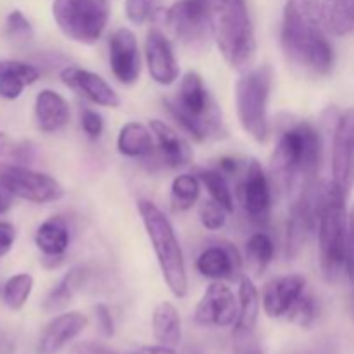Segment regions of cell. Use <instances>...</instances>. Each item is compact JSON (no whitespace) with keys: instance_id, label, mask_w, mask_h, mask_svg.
Returning <instances> with one entry per match:
<instances>
[{"instance_id":"13","label":"cell","mask_w":354,"mask_h":354,"mask_svg":"<svg viewBox=\"0 0 354 354\" xmlns=\"http://www.w3.org/2000/svg\"><path fill=\"white\" fill-rule=\"evenodd\" d=\"M332 182L349 196L354 187V109L337 120L332 140Z\"/></svg>"},{"instance_id":"36","label":"cell","mask_w":354,"mask_h":354,"mask_svg":"<svg viewBox=\"0 0 354 354\" xmlns=\"http://www.w3.org/2000/svg\"><path fill=\"white\" fill-rule=\"evenodd\" d=\"M227 213L228 211L225 209L221 204H218L216 201H203V204H201L199 207L201 223H203V227L207 228V230L216 232L220 230V228H223L225 223H227Z\"/></svg>"},{"instance_id":"2","label":"cell","mask_w":354,"mask_h":354,"mask_svg":"<svg viewBox=\"0 0 354 354\" xmlns=\"http://www.w3.org/2000/svg\"><path fill=\"white\" fill-rule=\"evenodd\" d=\"M322 137L308 121H297L282 131L270 159V173L275 185L290 190L294 183L315 182L322 162Z\"/></svg>"},{"instance_id":"44","label":"cell","mask_w":354,"mask_h":354,"mask_svg":"<svg viewBox=\"0 0 354 354\" xmlns=\"http://www.w3.org/2000/svg\"><path fill=\"white\" fill-rule=\"evenodd\" d=\"M216 169L223 173L225 176L237 175V173L241 171V162H239L235 158H221L220 161H218Z\"/></svg>"},{"instance_id":"17","label":"cell","mask_w":354,"mask_h":354,"mask_svg":"<svg viewBox=\"0 0 354 354\" xmlns=\"http://www.w3.org/2000/svg\"><path fill=\"white\" fill-rule=\"evenodd\" d=\"M145 59H147L149 75L159 85H171L178 78V61H176L175 50L162 31L158 28L149 30L145 38Z\"/></svg>"},{"instance_id":"29","label":"cell","mask_w":354,"mask_h":354,"mask_svg":"<svg viewBox=\"0 0 354 354\" xmlns=\"http://www.w3.org/2000/svg\"><path fill=\"white\" fill-rule=\"evenodd\" d=\"M40 78V69L28 62L14 61L12 69L0 78V97L7 100H16L21 97L28 85Z\"/></svg>"},{"instance_id":"8","label":"cell","mask_w":354,"mask_h":354,"mask_svg":"<svg viewBox=\"0 0 354 354\" xmlns=\"http://www.w3.org/2000/svg\"><path fill=\"white\" fill-rule=\"evenodd\" d=\"M52 16L69 40L92 45L99 41L109 21L107 0H54Z\"/></svg>"},{"instance_id":"25","label":"cell","mask_w":354,"mask_h":354,"mask_svg":"<svg viewBox=\"0 0 354 354\" xmlns=\"http://www.w3.org/2000/svg\"><path fill=\"white\" fill-rule=\"evenodd\" d=\"M152 330L159 344L168 346V348L178 346L182 339V320H180L178 310L171 303L165 301L158 304L152 315Z\"/></svg>"},{"instance_id":"10","label":"cell","mask_w":354,"mask_h":354,"mask_svg":"<svg viewBox=\"0 0 354 354\" xmlns=\"http://www.w3.org/2000/svg\"><path fill=\"white\" fill-rule=\"evenodd\" d=\"M211 3L213 0H178L162 10V19L176 40L199 47L211 33Z\"/></svg>"},{"instance_id":"50","label":"cell","mask_w":354,"mask_h":354,"mask_svg":"<svg viewBox=\"0 0 354 354\" xmlns=\"http://www.w3.org/2000/svg\"><path fill=\"white\" fill-rule=\"evenodd\" d=\"M353 313H354V297H353Z\"/></svg>"},{"instance_id":"11","label":"cell","mask_w":354,"mask_h":354,"mask_svg":"<svg viewBox=\"0 0 354 354\" xmlns=\"http://www.w3.org/2000/svg\"><path fill=\"white\" fill-rule=\"evenodd\" d=\"M244 214L254 225H266L272 214V185L265 169L256 159L245 165L237 187Z\"/></svg>"},{"instance_id":"24","label":"cell","mask_w":354,"mask_h":354,"mask_svg":"<svg viewBox=\"0 0 354 354\" xmlns=\"http://www.w3.org/2000/svg\"><path fill=\"white\" fill-rule=\"evenodd\" d=\"M118 151L127 158H147L154 152L152 131L145 124L130 121L118 135Z\"/></svg>"},{"instance_id":"47","label":"cell","mask_w":354,"mask_h":354,"mask_svg":"<svg viewBox=\"0 0 354 354\" xmlns=\"http://www.w3.org/2000/svg\"><path fill=\"white\" fill-rule=\"evenodd\" d=\"M10 206H12V196L0 189V214H6L10 209Z\"/></svg>"},{"instance_id":"42","label":"cell","mask_w":354,"mask_h":354,"mask_svg":"<svg viewBox=\"0 0 354 354\" xmlns=\"http://www.w3.org/2000/svg\"><path fill=\"white\" fill-rule=\"evenodd\" d=\"M95 318H97V324H99V328L102 330V334L107 335V337H113L114 335V320H113V315H111L109 308L104 306V304H97Z\"/></svg>"},{"instance_id":"39","label":"cell","mask_w":354,"mask_h":354,"mask_svg":"<svg viewBox=\"0 0 354 354\" xmlns=\"http://www.w3.org/2000/svg\"><path fill=\"white\" fill-rule=\"evenodd\" d=\"M82 130L88 135L90 138H99L104 130V120L97 111L83 109L82 113Z\"/></svg>"},{"instance_id":"49","label":"cell","mask_w":354,"mask_h":354,"mask_svg":"<svg viewBox=\"0 0 354 354\" xmlns=\"http://www.w3.org/2000/svg\"><path fill=\"white\" fill-rule=\"evenodd\" d=\"M183 354H203L199 351V349H196V348H189V349H185V353Z\"/></svg>"},{"instance_id":"6","label":"cell","mask_w":354,"mask_h":354,"mask_svg":"<svg viewBox=\"0 0 354 354\" xmlns=\"http://www.w3.org/2000/svg\"><path fill=\"white\" fill-rule=\"evenodd\" d=\"M138 211H140L145 232L154 248L165 282L168 283L173 296L182 299L189 290V279H187L185 259H183L175 228L166 214L151 201H140Z\"/></svg>"},{"instance_id":"41","label":"cell","mask_w":354,"mask_h":354,"mask_svg":"<svg viewBox=\"0 0 354 354\" xmlns=\"http://www.w3.org/2000/svg\"><path fill=\"white\" fill-rule=\"evenodd\" d=\"M16 241V228L9 221H0V258L7 256Z\"/></svg>"},{"instance_id":"20","label":"cell","mask_w":354,"mask_h":354,"mask_svg":"<svg viewBox=\"0 0 354 354\" xmlns=\"http://www.w3.org/2000/svg\"><path fill=\"white\" fill-rule=\"evenodd\" d=\"M86 317L76 311L62 313L48 322L38 341V354H55L86 328Z\"/></svg>"},{"instance_id":"9","label":"cell","mask_w":354,"mask_h":354,"mask_svg":"<svg viewBox=\"0 0 354 354\" xmlns=\"http://www.w3.org/2000/svg\"><path fill=\"white\" fill-rule=\"evenodd\" d=\"M0 189L35 204L55 203L64 196V189L54 176L9 162H0Z\"/></svg>"},{"instance_id":"19","label":"cell","mask_w":354,"mask_h":354,"mask_svg":"<svg viewBox=\"0 0 354 354\" xmlns=\"http://www.w3.org/2000/svg\"><path fill=\"white\" fill-rule=\"evenodd\" d=\"M306 292V279L303 275H283L270 280L263 290V310L270 318L287 317L294 304Z\"/></svg>"},{"instance_id":"18","label":"cell","mask_w":354,"mask_h":354,"mask_svg":"<svg viewBox=\"0 0 354 354\" xmlns=\"http://www.w3.org/2000/svg\"><path fill=\"white\" fill-rule=\"evenodd\" d=\"M196 268L204 279L237 280L242 277V258L235 245L228 242H216L204 249L196 261Z\"/></svg>"},{"instance_id":"12","label":"cell","mask_w":354,"mask_h":354,"mask_svg":"<svg viewBox=\"0 0 354 354\" xmlns=\"http://www.w3.org/2000/svg\"><path fill=\"white\" fill-rule=\"evenodd\" d=\"M318 220V183H308L303 192L290 206L289 220H287L286 235V254L287 258H296L308 239L317 228Z\"/></svg>"},{"instance_id":"31","label":"cell","mask_w":354,"mask_h":354,"mask_svg":"<svg viewBox=\"0 0 354 354\" xmlns=\"http://www.w3.org/2000/svg\"><path fill=\"white\" fill-rule=\"evenodd\" d=\"M201 196V180L196 175L183 173L171 183V207L175 213L190 209Z\"/></svg>"},{"instance_id":"3","label":"cell","mask_w":354,"mask_h":354,"mask_svg":"<svg viewBox=\"0 0 354 354\" xmlns=\"http://www.w3.org/2000/svg\"><path fill=\"white\" fill-rule=\"evenodd\" d=\"M348 196L334 182L318 183V245L320 268L327 282H335L346 268L349 216Z\"/></svg>"},{"instance_id":"38","label":"cell","mask_w":354,"mask_h":354,"mask_svg":"<svg viewBox=\"0 0 354 354\" xmlns=\"http://www.w3.org/2000/svg\"><path fill=\"white\" fill-rule=\"evenodd\" d=\"M232 354H265L256 332L234 330V349Z\"/></svg>"},{"instance_id":"34","label":"cell","mask_w":354,"mask_h":354,"mask_svg":"<svg viewBox=\"0 0 354 354\" xmlns=\"http://www.w3.org/2000/svg\"><path fill=\"white\" fill-rule=\"evenodd\" d=\"M287 318H289V322H292V324L299 325L301 328H310L318 318V304L317 301H315V297L310 296L308 292H304L303 296L297 299V303L294 304L292 310L287 313Z\"/></svg>"},{"instance_id":"15","label":"cell","mask_w":354,"mask_h":354,"mask_svg":"<svg viewBox=\"0 0 354 354\" xmlns=\"http://www.w3.org/2000/svg\"><path fill=\"white\" fill-rule=\"evenodd\" d=\"M109 64L118 82L133 85L142 71L140 50L133 31L120 28L109 37Z\"/></svg>"},{"instance_id":"16","label":"cell","mask_w":354,"mask_h":354,"mask_svg":"<svg viewBox=\"0 0 354 354\" xmlns=\"http://www.w3.org/2000/svg\"><path fill=\"white\" fill-rule=\"evenodd\" d=\"M61 80L68 88L80 93L82 97L88 99L90 102L104 107H118L120 97L116 90L97 73L88 69L78 68V66H66L61 69Z\"/></svg>"},{"instance_id":"7","label":"cell","mask_w":354,"mask_h":354,"mask_svg":"<svg viewBox=\"0 0 354 354\" xmlns=\"http://www.w3.org/2000/svg\"><path fill=\"white\" fill-rule=\"evenodd\" d=\"M272 78L270 66H258L242 71L235 85V107L241 127L258 142H266L270 135L268 100Z\"/></svg>"},{"instance_id":"1","label":"cell","mask_w":354,"mask_h":354,"mask_svg":"<svg viewBox=\"0 0 354 354\" xmlns=\"http://www.w3.org/2000/svg\"><path fill=\"white\" fill-rule=\"evenodd\" d=\"M282 48L301 71L325 76L334 68V48L327 38L322 0H287L282 19Z\"/></svg>"},{"instance_id":"33","label":"cell","mask_w":354,"mask_h":354,"mask_svg":"<svg viewBox=\"0 0 354 354\" xmlns=\"http://www.w3.org/2000/svg\"><path fill=\"white\" fill-rule=\"evenodd\" d=\"M199 180L207 189L211 199L216 201L218 204H221L228 213L234 211V196H232L230 185H228L227 176H225L223 173L218 171V169H201Z\"/></svg>"},{"instance_id":"27","label":"cell","mask_w":354,"mask_h":354,"mask_svg":"<svg viewBox=\"0 0 354 354\" xmlns=\"http://www.w3.org/2000/svg\"><path fill=\"white\" fill-rule=\"evenodd\" d=\"M259 294L254 282L249 277H241L239 286V317L235 322L237 332H256L259 317Z\"/></svg>"},{"instance_id":"23","label":"cell","mask_w":354,"mask_h":354,"mask_svg":"<svg viewBox=\"0 0 354 354\" xmlns=\"http://www.w3.org/2000/svg\"><path fill=\"white\" fill-rule=\"evenodd\" d=\"M35 244L44 252L45 259H54L55 265L62 261L69 245V228L64 218L52 216L38 227Z\"/></svg>"},{"instance_id":"45","label":"cell","mask_w":354,"mask_h":354,"mask_svg":"<svg viewBox=\"0 0 354 354\" xmlns=\"http://www.w3.org/2000/svg\"><path fill=\"white\" fill-rule=\"evenodd\" d=\"M75 354H116L95 342H82L75 348Z\"/></svg>"},{"instance_id":"21","label":"cell","mask_w":354,"mask_h":354,"mask_svg":"<svg viewBox=\"0 0 354 354\" xmlns=\"http://www.w3.org/2000/svg\"><path fill=\"white\" fill-rule=\"evenodd\" d=\"M151 131L158 142V161L168 168H183L192 161V149L189 142L180 137L169 124L161 120L151 121Z\"/></svg>"},{"instance_id":"48","label":"cell","mask_w":354,"mask_h":354,"mask_svg":"<svg viewBox=\"0 0 354 354\" xmlns=\"http://www.w3.org/2000/svg\"><path fill=\"white\" fill-rule=\"evenodd\" d=\"M12 66H14V61H6V59H0V78H2V76H6L7 73L12 69Z\"/></svg>"},{"instance_id":"40","label":"cell","mask_w":354,"mask_h":354,"mask_svg":"<svg viewBox=\"0 0 354 354\" xmlns=\"http://www.w3.org/2000/svg\"><path fill=\"white\" fill-rule=\"evenodd\" d=\"M346 272L354 283V206L349 213V228H348V245H346Z\"/></svg>"},{"instance_id":"37","label":"cell","mask_w":354,"mask_h":354,"mask_svg":"<svg viewBox=\"0 0 354 354\" xmlns=\"http://www.w3.org/2000/svg\"><path fill=\"white\" fill-rule=\"evenodd\" d=\"M156 0H127L124 3V10H127V17L133 24H144L154 10Z\"/></svg>"},{"instance_id":"43","label":"cell","mask_w":354,"mask_h":354,"mask_svg":"<svg viewBox=\"0 0 354 354\" xmlns=\"http://www.w3.org/2000/svg\"><path fill=\"white\" fill-rule=\"evenodd\" d=\"M24 151H26V149H24L23 145H19V144H16V142L10 140L6 133H0V158L7 156V158L19 159V158H23Z\"/></svg>"},{"instance_id":"30","label":"cell","mask_w":354,"mask_h":354,"mask_svg":"<svg viewBox=\"0 0 354 354\" xmlns=\"http://www.w3.org/2000/svg\"><path fill=\"white\" fill-rule=\"evenodd\" d=\"M275 256V244L265 232H256L245 242V259L256 275H263Z\"/></svg>"},{"instance_id":"22","label":"cell","mask_w":354,"mask_h":354,"mask_svg":"<svg viewBox=\"0 0 354 354\" xmlns=\"http://www.w3.org/2000/svg\"><path fill=\"white\" fill-rule=\"evenodd\" d=\"M35 121L44 133H55L69 123V106L55 90H41L35 99Z\"/></svg>"},{"instance_id":"28","label":"cell","mask_w":354,"mask_h":354,"mask_svg":"<svg viewBox=\"0 0 354 354\" xmlns=\"http://www.w3.org/2000/svg\"><path fill=\"white\" fill-rule=\"evenodd\" d=\"M322 14L327 31L335 37L354 30V0H322Z\"/></svg>"},{"instance_id":"14","label":"cell","mask_w":354,"mask_h":354,"mask_svg":"<svg viewBox=\"0 0 354 354\" xmlns=\"http://www.w3.org/2000/svg\"><path fill=\"white\" fill-rule=\"evenodd\" d=\"M239 301L227 283L214 280L196 306L194 318L204 327H230L237 322Z\"/></svg>"},{"instance_id":"46","label":"cell","mask_w":354,"mask_h":354,"mask_svg":"<svg viewBox=\"0 0 354 354\" xmlns=\"http://www.w3.org/2000/svg\"><path fill=\"white\" fill-rule=\"evenodd\" d=\"M133 354H176L175 349L168 348V346H145V348L137 349Z\"/></svg>"},{"instance_id":"5","label":"cell","mask_w":354,"mask_h":354,"mask_svg":"<svg viewBox=\"0 0 354 354\" xmlns=\"http://www.w3.org/2000/svg\"><path fill=\"white\" fill-rule=\"evenodd\" d=\"M165 106L173 120L196 140L203 142L225 135L220 107L197 73L189 71L183 76L176 95L166 97Z\"/></svg>"},{"instance_id":"26","label":"cell","mask_w":354,"mask_h":354,"mask_svg":"<svg viewBox=\"0 0 354 354\" xmlns=\"http://www.w3.org/2000/svg\"><path fill=\"white\" fill-rule=\"evenodd\" d=\"M86 270L82 266H75V268L69 270L61 280H59L57 286L48 292V296L44 301V310L48 313H54V311H61L68 306L73 301L75 294L78 292L83 287L86 280Z\"/></svg>"},{"instance_id":"4","label":"cell","mask_w":354,"mask_h":354,"mask_svg":"<svg viewBox=\"0 0 354 354\" xmlns=\"http://www.w3.org/2000/svg\"><path fill=\"white\" fill-rule=\"evenodd\" d=\"M211 33L232 68L241 73L252 68L258 45L245 0H213Z\"/></svg>"},{"instance_id":"32","label":"cell","mask_w":354,"mask_h":354,"mask_svg":"<svg viewBox=\"0 0 354 354\" xmlns=\"http://www.w3.org/2000/svg\"><path fill=\"white\" fill-rule=\"evenodd\" d=\"M31 290H33V277L30 273H17L3 283L2 299L7 308L17 311L26 304Z\"/></svg>"},{"instance_id":"35","label":"cell","mask_w":354,"mask_h":354,"mask_svg":"<svg viewBox=\"0 0 354 354\" xmlns=\"http://www.w3.org/2000/svg\"><path fill=\"white\" fill-rule=\"evenodd\" d=\"M6 37L14 44H26L33 38V28L21 10H12L7 16Z\"/></svg>"}]
</instances>
